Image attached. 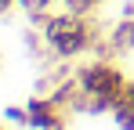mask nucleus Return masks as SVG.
Here are the masks:
<instances>
[{
    "label": "nucleus",
    "mask_w": 134,
    "mask_h": 130,
    "mask_svg": "<svg viewBox=\"0 0 134 130\" xmlns=\"http://www.w3.org/2000/svg\"><path fill=\"white\" fill-rule=\"evenodd\" d=\"M102 33L91 22V15H69V11H54L44 22V51L58 62H72L87 51H98Z\"/></svg>",
    "instance_id": "1"
},
{
    "label": "nucleus",
    "mask_w": 134,
    "mask_h": 130,
    "mask_svg": "<svg viewBox=\"0 0 134 130\" xmlns=\"http://www.w3.org/2000/svg\"><path fill=\"white\" fill-rule=\"evenodd\" d=\"M72 76H76V83L83 94L91 98H102V101H109L116 105L120 98H123V90H127V76H123V69L116 65V58H94V62L80 65V69H72Z\"/></svg>",
    "instance_id": "2"
},
{
    "label": "nucleus",
    "mask_w": 134,
    "mask_h": 130,
    "mask_svg": "<svg viewBox=\"0 0 134 130\" xmlns=\"http://www.w3.org/2000/svg\"><path fill=\"white\" fill-rule=\"evenodd\" d=\"M29 127L33 130H65V108L54 105L51 98H29Z\"/></svg>",
    "instance_id": "3"
},
{
    "label": "nucleus",
    "mask_w": 134,
    "mask_h": 130,
    "mask_svg": "<svg viewBox=\"0 0 134 130\" xmlns=\"http://www.w3.org/2000/svg\"><path fill=\"white\" fill-rule=\"evenodd\" d=\"M134 51V18H120L109 29V36L98 43V54L102 58H123Z\"/></svg>",
    "instance_id": "4"
},
{
    "label": "nucleus",
    "mask_w": 134,
    "mask_h": 130,
    "mask_svg": "<svg viewBox=\"0 0 134 130\" xmlns=\"http://www.w3.org/2000/svg\"><path fill=\"white\" fill-rule=\"evenodd\" d=\"M112 123H116V127L120 130H134V101H127V98H120V101H116V105H112Z\"/></svg>",
    "instance_id": "5"
},
{
    "label": "nucleus",
    "mask_w": 134,
    "mask_h": 130,
    "mask_svg": "<svg viewBox=\"0 0 134 130\" xmlns=\"http://www.w3.org/2000/svg\"><path fill=\"white\" fill-rule=\"evenodd\" d=\"M102 4L105 0H62V11H69V15H94Z\"/></svg>",
    "instance_id": "6"
},
{
    "label": "nucleus",
    "mask_w": 134,
    "mask_h": 130,
    "mask_svg": "<svg viewBox=\"0 0 134 130\" xmlns=\"http://www.w3.org/2000/svg\"><path fill=\"white\" fill-rule=\"evenodd\" d=\"M4 119H7V123H18V127H29V108L7 105V108H4Z\"/></svg>",
    "instance_id": "7"
},
{
    "label": "nucleus",
    "mask_w": 134,
    "mask_h": 130,
    "mask_svg": "<svg viewBox=\"0 0 134 130\" xmlns=\"http://www.w3.org/2000/svg\"><path fill=\"white\" fill-rule=\"evenodd\" d=\"M15 4H18V0H0V15H7V11H11Z\"/></svg>",
    "instance_id": "8"
},
{
    "label": "nucleus",
    "mask_w": 134,
    "mask_h": 130,
    "mask_svg": "<svg viewBox=\"0 0 134 130\" xmlns=\"http://www.w3.org/2000/svg\"><path fill=\"white\" fill-rule=\"evenodd\" d=\"M123 98H127V101H134V80H127V90H123Z\"/></svg>",
    "instance_id": "9"
},
{
    "label": "nucleus",
    "mask_w": 134,
    "mask_h": 130,
    "mask_svg": "<svg viewBox=\"0 0 134 130\" xmlns=\"http://www.w3.org/2000/svg\"><path fill=\"white\" fill-rule=\"evenodd\" d=\"M123 18H134V4H123Z\"/></svg>",
    "instance_id": "10"
},
{
    "label": "nucleus",
    "mask_w": 134,
    "mask_h": 130,
    "mask_svg": "<svg viewBox=\"0 0 134 130\" xmlns=\"http://www.w3.org/2000/svg\"><path fill=\"white\" fill-rule=\"evenodd\" d=\"M0 130H4V123H0Z\"/></svg>",
    "instance_id": "11"
}]
</instances>
